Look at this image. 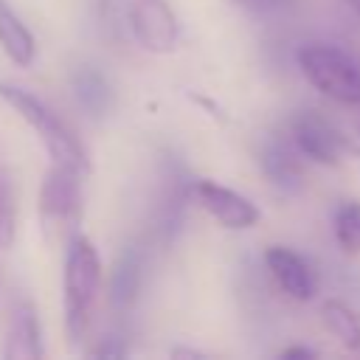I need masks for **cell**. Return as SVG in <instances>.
<instances>
[{
	"label": "cell",
	"mask_w": 360,
	"mask_h": 360,
	"mask_svg": "<svg viewBox=\"0 0 360 360\" xmlns=\"http://www.w3.org/2000/svg\"><path fill=\"white\" fill-rule=\"evenodd\" d=\"M101 287V259L96 245L87 236H70L65 250V273H62V309L65 329L73 343H79L90 326V312Z\"/></svg>",
	"instance_id": "6da1fadb"
},
{
	"label": "cell",
	"mask_w": 360,
	"mask_h": 360,
	"mask_svg": "<svg viewBox=\"0 0 360 360\" xmlns=\"http://www.w3.org/2000/svg\"><path fill=\"white\" fill-rule=\"evenodd\" d=\"M304 79L338 104H360V59L332 42H309L295 53Z\"/></svg>",
	"instance_id": "7a4b0ae2"
},
{
	"label": "cell",
	"mask_w": 360,
	"mask_h": 360,
	"mask_svg": "<svg viewBox=\"0 0 360 360\" xmlns=\"http://www.w3.org/2000/svg\"><path fill=\"white\" fill-rule=\"evenodd\" d=\"M194 177L188 174L186 163L174 152H163L158 160V180H155V194H152V236L158 245L169 248L177 233L183 231L188 202L194 197Z\"/></svg>",
	"instance_id": "3957f363"
},
{
	"label": "cell",
	"mask_w": 360,
	"mask_h": 360,
	"mask_svg": "<svg viewBox=\"0 0 360 360\" xmlns=\"http://www.w3.org/2000/svg\"><path fill=\"white\" fill-rule=\"evenodd\" d=\"M0 98L22 121H28V127L39 135V141L45 143V149L51 152V158L56 163H70L82 172L87 169V152H84L82 141L70 132V127L42 98H37L34 93L22 90L17 84H8V82H0Z\"/></svg>",
	"instance_id": "277c9868"
},
{
	"label": "cell",
	"mask_w": 360,
	"mask_h": 360,
	"mask_svg": "<svg viewBox=\"0 0 360 360\" xmlns=\"http://www.w3.org/2000/svg\"><path fill=\"white\" fill-rule=\"evenodd\" d=\"M290 138L304 158L326 166H338L349 155H360L354 141L315 110H304L290 121Z\"/></svg>",
	"instance_id": "5b68a950"
},
{
	"label": "cell",
	"mask_w": 360,
	"mask_h": 360,
	"mask_svg": "<svg viewBox=\"0 0 360 360\" xmlns=\"http://www.w3.org/2000/svg\"><path fill=\"white\" fill-rule=\"evenodd\" d=\"M82 169L56 163L48 169L39 186V214L51 225H76L82 214Z\"/></svg>",
	"instance_id": "8992f818"
},
{
	"label": "cell",
	"mask_w": 360,
	"mask_h": 360,
	"mask_svg": "<svg viewBox=\"0 0 360 360\" xmlns=\"http://www.w3.org/2000/svg\"><path fill=\"white\" fill-rule=\"evenodd\" d=\"M127 22H129V31L138 39V45L152 53L174 51L177 39H180L177 17L166 0H129Z\"/></svg>",
	"instance_id": "52a82bcc"
},
{
	"label": "cell",
	"mask_w": 360,
	"mask_h": 360,
	"mask_svg": "<svg viewBox=\"0 0 360 360\" xmlns=\"http://www.w3.org/2000/svg\"><path fill=\"white\" fill-rule=\"evenodd\" d=\"M194 197L222 228L245 231V228H253L259 222V208L245 194H239L228 186H219L214 180H197Z\"/></svg>",
	"instance_id": "ba28073f"
},
{
	"label": "cell",
	"mask_w": 360,
	"mask_h": 360,
	"mask_svg": "<svg viewBox=\"0 0 360 360\" xmlns=\"http://www.w3.org/2000/svg\"><path fill=\"white\" fill-rule=\"evenodd\" d=\"M304 155L298 152V146L292 143V138H281V135H270L262 141L259 146V166L264 172V177L281 188V191H298L304 186Z\"/></svg>",
	"instance_id": "9c48e42d"
},
{
	"label": "cell",
	"mask_w": 360,
	"mask_h": 360,
	"mask_svg": "<svg viewBox=\"0 0 360 360\" xmlns=\"http://www.w3.org/2000/svg\"><path fill=\"white\" fill-rule=\"evenodd\" d=\"M264 264H267L270 276L276 278V284L290 298L309 301L318 292V276H315L312 264L301 253H295V250H290L284 245H270L264 250Z\"/></svg>",
	"instance_id": "30bf717a"
},
{
	"label": "cell",
	"mask_w": 360,
	"mask_h": 360,
	"mask_svg": "<svg viewBox=\"0 0 360 360\" xmlns=\"http://www.w3.org/2000/svg\"><path fill=\"white\" fill-rule=\"evenodd\" d=\"M0 354L6 360H37L42 357V338H39V318L28 298H17L8 309L6 321V340Z\"/></svg>",
	"instance_id": "8fae6325"
},
{
	"label": "cell",
	"mask_w": 360,
	"mask_h": 360,
	"mask_svg": "<svg viewBox=\"0 0 360 360\" xmlns=\"http://www.w3.org/2000/svg\"><path fill=\"white\" fill-rule=\"evenodd\" d=\"M143 270H146L143 248L127 245L121 256L115 259L112 278H110V307L118 315H129V309L135 307L141 287H143Z\"/></svg>",
	"instance_id": "7c38bea8"
},
{
	"label": "cell",
	"mask_w": 360,
	"mask_h": 360,
	"mask_svg": "<svg viewBox=\"0 0 360 360\" xmlns=\"http://www.w3.org/2000/svg\"><path fill=\"white\" fill-rule=\"evenodd\" d=\"M70 87H73V98L76 104L96 121L107 118L112 104H115V96H112V87L107 82V76L93 68V65H82L70 73Z\"/></svg>",
	"instance_id": "4fadbf2b"
},
{
	"label": "cell",
	"mask_w": 360,
	"mask_h": 360,
	"mask_svg": "<svg viewBox=\"0 0 360 360\" xmlns=\"http://www.w3.org/2000/svg\"><path fill=\"white\" fill-rule=\"evenodd\" d=\"M0 48L20 68H28L34 62V53H37L34 34L17 17V11L8 6V0H0Z\"/></svg>",
	"instance_id": "5bb4252c"
},
{
	"label": "cell",
	"mask_w": 360,
	"mask_h": 360,
	"mask_svg": "<svg viewBox=\"0 0 360 360\" xmlns=\"http://www.w3.org/2000/svg\"><path fill=\"white\" fill-rule=\"evenodd\" d=\"M321 312H323L326 329L340 340V346H346V349H360V318H357L343 301L329 298V301H323Z\"/></svg>",
	"instance_id": "9a60e30c"
},
{
	"label": "cell",
	"mask_w": 360,
	"mask_h": 360,
	"mask_svg": "<svg viewBox=\"0 0 360 360\" xmlns=\"http://www.w3.org/2000/svg\"><path fill=\"white\" fill-rule=\"evenodd\" d=\"M332 228H335V239H338L340 250L346 256H357L360 253V200L340 202L335 208Z\"/></svg>",
	"instance_id": "2e32d148"
},
{
	"label": "cell",
	"mask_w": 360,
	"mask_h": 360,
	"mask_svg": "<svg viewBox=\"0 0 360 360\" xmlns=\"http://www.w3.org/2000/svg\"><path fill=\"white\" fill-rule=\"evenodd\" d=\"M14 228H17L14 197H11V186L6 174L0 172V248H8L14 242Z\"/></svg>",
	"instance_id": "e0dca14e"
},
{
	"label": "cell",
	"mask_w": 360,
	"mask_h": 360,
	"mask_svg": "<svg viewBox=\"0 0 360 360\" xmlns=\"http://www.w3.org/2000/svg\"><path fill=\"white\" fill-rule=\"evenodd\" d=\"M90 354L98 357V360H121V357L129 354V349L121 343V338H104L98 346L90 349Z\"/></svg>",
	"instance_id": "ac0fdd59"
},
{
	"label": "cell",
	"mask_w": 360,
	"mask_h": 360,
	"mask_svg": "<svg viewBox=\"0 0 360 360\" xmlns=\"http://www.w3.org/2000/svg\"><path fill=\"white\" fill-rule=\"evenodd\" d=\"M236 6H242V8H248V11H259V14H264V11H276V8H281L287 0H233Z\"/></svg>",
	"instance_id": "d6986e66"
},
{
	"label": "cell",
	"mask_w": 360,
	"mask_h": 360,
	"mask_svg": "<svg viewBox=\"0 0 360 360\" xmlns=\"http://www.w3.org/2000/svg\"><path fill=\"white\" fill-rule=\"evenodd\" d=\"M278 357H284V360H295V357H315V349H307V346H290V349H284Z\"/></svg>",
	"instance_id": "ffe728a7"
},
{
	"label": "cell",
	"mask_w": 360,
	"mask_h": 360,
	"mask_svg": "<svg viewBox=\"0 0 360 360\" xmlns=\"http://www.w3.org/2000/svg\"><path fill=\"white\" fill-rule=\"evenodd\" d=\"M346 3H349V6H352L357 14H360V0H346Z\"/></svg>",
	"instance_id": "44dd1931"
}]
</instances>
